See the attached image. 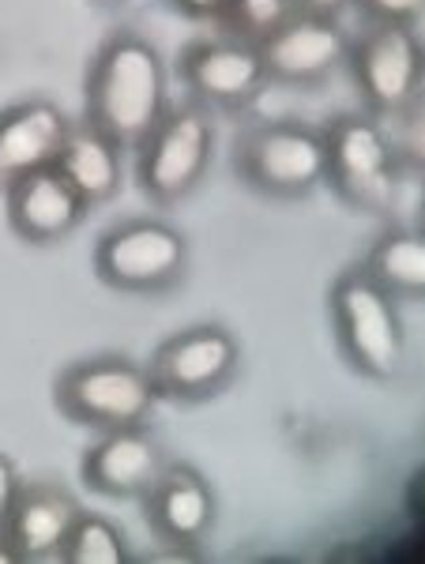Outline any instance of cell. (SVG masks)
Listing matches in <instances>:
<instances>
[{
    "label": "cell",
    "instance_id": "26",
    "mask_svg": "<svg viewBox=\"0 0 425 564\" xmlns=\"http://www.w3.org/2000/svg\"><path fill=\"white\" fill-rule=\"evenodd\" d=\"M95 4H102V8H117V4H124V0H95Z\"/></svg>",
    "mask_w": 425,
    "mask_h": 564
},
{
    "label": "cell",
    "instance_id": "2",
    "mask_svg": "<svg viewBox=\"0 0 425 564\" xmlns=\"http://www.w3.org/2000/svg\"><path fill=\"white\" fill-rule=\"evenodd\" d=\"M324 185L361 215H388L400 199L403 159L384 117L369 109H347L320 124Z\"/></svg>",
    "mask_w": 425,
    "mask_h": 564
},
{
    "label": "cell",
    "instance_id": "4",
    "mask_svg": "<svg viewBox=\"0 0 425 564\" xmlns=\"http://www.w3.org/2000/svg\"><path fill=\"white\" fill-rule=\"evenodd\" d=\"M328 316L347 366L366 380L388 384L406 366L403 308L361 268H347L328 290Z\"/></svg>",
    "mask_w": 425,
    "mask_h": 564
},
{
    "label": "cell",
    "instance_id": "8",
    "mask_svg": "<svg viewBox=\"0 0 425 564\" xmlns=\"http://www.w3.org/2000/svg\"><path fill=\"white\" fill-rule=\"evenodd\" d=\"M342 68H350V79L369 113L392 121L422 102L425 50L414 26L369 23V31L350 42Z\"/></svg>",
    "mask_w": 425,
    "mask_h": 564
},
{
    "label": "cell",
    "instance_id": "21",
    "mask_svg": "<svg viewBox=\"0 0 425 564\" xmlns=\"http://www.w3.org/2000/svg\"><path fill=\"white\" fill-rule=\"evenodd\" d=\"M350 8H358L369 23H392V26H418L425 0H355Z\"/></svg>",
    "mask_w": 425,
    "mask_h": 564
},
{
    "label": "cell",
    "instance_id": "3",
    "mask_svg": "<svg viewBox=\"0 0 425 564\" xmlns=\"http://www.w3.org/2000/svg\"><path fill=\"white\" fill-rule=\"evenodd\" d=\"M215 151H219L215 109L185 95L181 102H170L155 129L132 148L135 185L155 207L185 204L207 181Z\"/></svg>",
    "mask_w": 425,
    "mask_h": 564
},
{
    "label": "cell",
    "instance_id": "23",
    "mask_svg": "<svg viewBox=\"0 0 425 564\" xmlns=\"http://www.w3.org/2000/svg\"><path fill=\"white\" fill-rule=\"evenodd\" d=\"M174 12L188 15V20H219L226 0H166Z\"/></svg>",
    "mask_w": 425,
    "mask_h": 564
},
{
    "label": "cell",
    "instance_id": "1",
    "mask_svg": "<svg viewBox=\"0 0 425 564\" xmlns=\"http://www.w3.org/2000/svg\"><path fill=\"white\" fill-rule=\"evenodd\" d=\"M170 106V68L159 45L132 26L98 42L84 72V121L135 148Z\"/></svg>",
    "mask_w": 425,
    "mask_h": 564
},
{
    "label": "cell",
    "instance_id": "19",
    "mask_svg": "<svg viewBox=\"0 0 425 564\" xmlns=\"http://www.w3.org/2000/svg\"><path fill=\"white\" fill-rule=\"evenodd\" d=\"M61 564H124L129 561V539L110 516L79 512L72 523L65 545H61Z\"/></svg>",
    "mask_w": 425,
    "mask_h": 564
},
{
    "label": "cell",
    "instance_id": "22",
    "mask_svg": "<svg viewBox=\"0 0 425 564\" xmlns=\"http://www.w3.org/2000/svg\"><path fill=\"white\" fill-rule=\"evenodd\" d=\"M23 489V478H20V467H15L8 456H0V523L8 520V512H12L15 497H20Z\"/></svg>",
    "mask_w": 425,
    "mask_h": 564
},
{
    "label": "cell",
    "instance_id": "20",
    "mask_svg": "<svg viewBox=\"0 0 425 564\" xmlns=\"http://www.w3.org/2000/svg\"><path fill=\"white\" fill-rule=\"evenodd\" d=\"M297 12V0H226L219 12V31L246 42H264L275 26Z\"/></svg>",
    "mask_w": 425,
    "mask_h": 564
},
{
    "label": "cell",
    "instance_id": "7",
    "mask_svg": "<svg viewBox=\"0 0 425 564\" xmlns=\"http://www.w3.org/2000/svg\"><path fill=\"white\" fill-rule=\"evenodd\" d=\"M188 238L159 215H132L95 241V275L117 294H166L188 275Z\"/></svg>",
    "mask_w": 425,
    "mask_h": 564
},
{
    "label": "cell",
    "instance_id": "9",
    "mask_svg": "<svg viewBox=\"0 0 425 564\" xmlns=\"http://www.w3.org/2000/svg\"><path fill=\"white\" fill-rule=\"evenodd\" d=\"M241 369V343L226 324H188L159 343L148 372L170 403H207L222 395Z\"/></svg>",
    "mask_w": 425,
    "mask_h": 564
},
{
    "label": "cell",
    "instance_id": "17",
    "mask_svg": "<svg viewBox=\"0 0 425 564\" xmlns=\"http://www.w3.org/2000/svg\"><path fill=\"white\" fill-rule=\"evenodd\" d=\"M132 151L121 148L113 135H106L102 129H95V124L79 117V121H72L53 166L68 177V185L90 207H98V204H110L124 188V159Z\"/></svg>",
    "mask_w": 425,
    "mask_h": 564
},
{
    "label": "cell",
    "instance_id": "18",
    "mask_svg": "<svg viewBox=\"0 0 425 564\" xmlns=\"http://www.w3.org/2000/svg\"><path fill=\"white\" fill-rule=\"evenodd\" d=\"M395 302H418L425 294V238L414 226H388L358 263Z\"/></svg>",
    "mask_w": 425,
    "mask_h": 564
},
{
    "label": "cell",
    "instance_id": "12",
    "mask_svg": "<svg viewBox=\"0 0 425 564\" xmlns=\"http://www.w3.org/2000/svg\"><path fill=\"white\" fill-rule=\"evenodd\" d=\"M166 444L159 441V433L148 422L98 433L79 459V475L98 497L140 500L166 470Z\"/></svg>",
    "mask_w": 425,
    "mask_h": 564
},
{
    "label": "cell",
    "instance_id": "11",
    "mask_svg": "<svg viewBox=\"0 0 425 564\" xmlns=\"http://www.w3.org/2000/svg\"><path fill=\"white\" fill-rule=\"evenodd\" d=\"M260 45V57H264L268 79L271 84L286 87H313L324 84L331 72L347 65L350 34L342 20L336 15H316V12H297L283 26L268 34Z\"/></svg>",
    "mask_w": 425,
    "mask_h": 564
},
{
    "label": "cell",
    "instance_id": "6",
    "mask_svg": "<svg viewBox=\"0 0 425 564\" xmlns=\"http://www.w3.org/2000/svg\"><path fill=\"white\" fill-rule=\"evenodd\" d=\"M230 162L241 185L271 199H305L324 188V135L297 117L241 129L233 135Z\"/></svg>",
    "mask_w": 425,
    "mask_h": 564
},
{
    "label": "cell",
    "instance_id": "10",
    "mask_svg": "<svg viewBox=\"0 0 425 564\" xmlns=\"http://www.w3.org/2000/svg\"><path fill=\"white\" fill-rule=\"evenodd\" d=\"M177 79L207 109H241L271 84L260 45L222 31L193 39L177 53Z\"/></svg>",
    "mask_w": 425,
    "mask_h": 564
},
{
    "label": "cell",
    "instance_id": "15",
    "mask_svg": "<svg viewBox=\"0 0 425 564\" xmlns=\"http://www.w3.org/2000/svg\"><path fill=\"white\" fill-rule=\"evenodd\" d=\"M72 121L76 117H68L65 106L42 95L0 109V193L34 170L53 166Z\"/></svg>",
    "mask_w": 425,
    "mask_h": 564
},
{
    "label": "cell",
    "instance_id": "16",
    "mask_svg": "<svg viewBox=\"0 0 425 564\" xmlns=\"http://www.w3.org/2000/svg\"><path fill=\"white\" fill-rule=\"evenodd\" d=\"M79 512H84V505L72 489L57 486V481H23L20 497H15L12 512L4 520V531L15 545L20 564L57 561Z\"/></svg>",
    "mask_w": 425,
    "mask_h": 564
},
{
    "label": "cell",
    "instance_id": "5",
    "mask_svg": "<svg viewBox=\"0 0 425 564\" xmlns=\"http://www.w3.org/2000/svg\"><path fill=\"white\" fill-rule=\"evenodd\" d=\"M53 403L68 422L90 433H106L124 425H148L162 395L148 372V361H135L129 354H95L57 372Z\"/></svg>",
    "mask_w": 425,
    "mask_h": 564
},
{
    "label": "cell",
    "instance_id": "13",
    "mask_svg": "<svg viewBox=\"0 0 425 564\" xmlns=\"http://www.w3.org/2000/svg\"><path fill=\"white\" fill-rule=\"evenodd\" d=\"M148 527L159 534L162 542L188 550L200 545L207 534L215 531L219 520V497L215 486L207 481L204 470H196L193 463H166V470L155 478V486L140 497Z\"/></svg>",
    "mask_w": 425,
    "mask_h": 564
},
{
    "label": "cell",
    "instance_id": "24",
    "mask_svg": "<svg viewBox=\"0 0 425 564\" xmlns=\"http://www.w3.org/2000/svg\"><path fill=\"white\" fill-rule=\"evenodd\" d=\"M355 4V0H297V8L302 12H316V15H336V20H342V12Z\"/></svg>",
    "mask_w": 425,
    "mask_h": 564
},
{
    "label": "cell",
    "instance_id": "25",
    "mask_svg": "<svg viewBox=\"0 0 425 564\" xmlns=\"http://www.w3.org/2000/svg\"><path fill=\"white\" fill-rule=\"evenodd\" d=\"M0 564H20V557H15V545L12 539H8L4 523H0Z\"/></svg>",
    "mask_w": 425,
    "mask_h": 564
},
{
    "label": "cell",
    "instance_id": "14",
    "mask_svg": "<svg viewBox=\"0 0 425 564\" xmlns=\"http://www.w3.org/2000/svg\"><path fill=\"white\" fill-rule=\"evenodd\" d=\"M4 215L20 241L57 245L84 226L90 204L57 166H42L4 188Z\"/></svg>",
    "mask_w": 425,
    "mask_h": 564
}]
</instances>
